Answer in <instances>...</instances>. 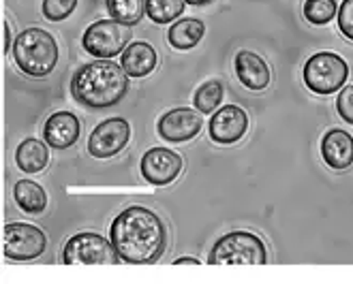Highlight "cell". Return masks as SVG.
I'll return each mask as SVG.
<instances>
[{"mask_svg": "<svg viewBox=\"0 0 353 284\" xmlns=\"http://www.w3.org/2000/svg\"><path fill=\"white\" fill-rule=\"evenodd\" d=\"M48 248V235L28 222H9L3 229V254L9 261H32Z\"/></svg>", "mask_w": 353, "mask_h": 284, "instance_id": "8", "label": "cell"}, {"mask_svg": "<svg viewBox=\"0 0 353 284\" xmlns=\"http://www.w3.org/2000/svg\"><path fill=\"white\" fill-rule=\"evenodd\" d=\"M336 111L347 124H353V84L343 86V90L336 98Z\"/></svg>", "mask_w": 353, "mask_h": 284, "instance_id": "26", "label": "cell"}, {"mask_svg": "<svg viewBox=\"0 0 353 284\" xmlns=\"http://www.w3.org/2000/svg\"><path fill=\"white\" fill-rule=\"evenodd\" d=\"M208 131H210V139L214 144H238L248 131V116L238 105H225L214 111V116L210 118V124H208Z\"/></svg>", "mask_w": 353, "mask_h": 284, "instance_id": "12", "label": "cell"}, {"mask_svg": "<svg viewBox=\"0 0 353 284\" xmlns=\"http://www.w3.org/2000/svg\"><path fill=\"white\" fill-rule=\"evenodd\" d=\"M58 56L56 39L43 28H26L15 39L13 60L28 77H48L58 65Z\"/></svg>", "mask_w": 353, "mask_h": 284, "instance_id": "3", "label": "cell"}, {"mask_svg": "<svg viewBox=\"0 0 353 284\" xmlns=\"http://www.w3.org/2000/svg\"><path fill=\"white\" fill-rule=\"evenodd\" d=\"M112 19L127 26L139 24V19L146 13V0H105Z\"/></svg>", "mask_w": 353, "mask_h": 284, "instance_id": "20", "label": "cell"}, {"mask_svg": "<svg viewBox=\"0 0 353 284\" xmlns=\"http://www.w3.org/2000/svg\"><path fill=\"white\" fill-rule=\"evenodd\" d=\"M234 69L240 84L253 92L265 90L270 86V81H272V73H270L268 63L255 52L240 50L234 58Z\"/></svg>", "mask_w": 353, "mask_h": 284, "instance_id": "13", "label": "cell"}, {"mask_svg": "<svg viewBox=\"0 0 353 284\" xmlns=\"http://www.w3.org/2000/svg\"><path fill=\"white\" fill-rule=\"evenodd\" d=\"M184 160L178 152L168 148H150L141 156L139 169L143 179L152 186H168L182 173Z\"/></svg>", "mask_w": 353, "mask_h": 284, "instance_id": "10", "label": "cell"}, {"mask_svg": "<svg viewBox=\"0 0 353 284\" xmlns=\"http://www.w3.org/2000/svg\"><path fill=\"white\" fill-rule=\"evenodd\" d=\"M208 263L210 265H265L268 250L259 235L251 231H232L216 239Z\"/></svg>", "mask_w": 353, "mask_h": 284, "instance_id": "4", "label": "cell"}, {"mask_svg": "<svg viewBox=\"0 0 353 284\" xmlns=\"http://www.w3.org/2000/svg\"><path fill=\"white\" fill-rule=\"evenodd\" d=\"M339 30L345 39L353 41V0H343V5L339 7Z\"/></svg>", "mask_w": 353, "mask_h": 284, "instance_id": "25", "label": "cell"}, {"mask_svg": "<svg viewBox=\"0 0 353 284\" xmlns=\"http://www.w3.org/2000/svg\"><path fill=\"white\" fill-rule=\"evenodd\" d=\"M157 52L146 41H133V43L120 54V65L129 77H146L157 69Z\"/></svg>", "mask_w": 353, "mask_h": 284, "instance_id": "16", "label": "cell"}, {"mask_svg": "<svg viewBox=\"0 0 353 284\" xmlns=\"http://www.w3.org/2000/svg\"><path fill=\"white\" fill-rule=\"evenodd\" d=\"M186 5H193V7H201V5H208L212 3V0H184Z\"/></svg>", "mask_w": 353, "mask_h": 284, "instance_id": "29", "label": "cell"}, {"mask_svg": "<svg viewBox=\"0 0 353 284\" xmlns=\"http://www.w3.org/2000/svg\"><path fill=\"white\" fill-rule=\"evenodd\" d=\"M174 265H201L199 259H191V256H184V259H176Z\"/></svg>", "mask_w": 353, "mask_h": 284, "instance_id": "28", "label": "cell"}, {"mask_svg": "<svg viewBox=\"0 0 353 284\" xmlns=\"http://www.w3.org/2000/svg\"><path fill=\"white\" fill-rule=\"evenodd\" d=\"M203 34H205V26L199 17H184V19H178L176 24H172L168 32V41L174 50L186 52L199 45Z\"/></svg>", "mask_w": 353, "mask_h": 284, "instance_id": "18", "label": "cell"}, {"mask_svg": "<svg viewBox=\"0 0 353 284\" xmlns=\"http://www.w3.org/2000/svg\"><path fill=\"white\" fill-rule=\"evenodd\" d=\"M131 43V26L116 19H99L81 36V47L97 60H114Z\"/></svg>", "mask_w": 353, "mask_h": 284, "instance_id": "6", "label": "cell"}, {"mask_svg": "<svg viewBox=\"0 0 353 284\" xmlns=\"http://www.w3.org/2000/svg\"><path fill=\"white\" fill-rule=\"evenodd\" d=\"M81 133V124L75 113L71 111H56L46 120L43 139L46 144L54 150H67L77 144Z\"/></svg>", "mask_w": 353, "mask_h": 284, "instance_id": "14", "label": "cell"}, {"mask_svg": "<svg viewBox=\"0 0 353 284\" xmlns=\"http://www.w3.org/2000/svg\"><path fill=\"white\" fill-rule=\"evenodd\" d=\"M321 158L334 171H345L353 165V137L343 129H332L321 139Z\"/></svg>", "mask_w": 353, "mask_h": 284, "instance_id": "15", "label": "cell"}, {"mask_svg": "<svg viewBox=\"0 0 353 284\" xmlns=\"http://www.w3.org/2000/svg\"><path fill=\"white\" fill-rule=\"evenodd\" d=\"M302 13L306 22L313 26H323L336 17V0H304Z\"/></svg>", "mask_w": 353, "mask_h": 284, "instance_id": "23", "label": "cell"}, {"mask_svg": "<svg viewBox=\"0 0 353 284\" xmlns=\"http://www.w3.org/2000/svg\"><path fill=\"white\" fill-rule=\"evenodd\" d=\"M223 94H225L223 81L210 79V81H205L203 86L197 88V92L193 96V105L199 113H214L216 107L223 103Z\"/></svg>", "mask_w": 353, "mask_h": 284, "instance_id": "21", "label": "cell"}, {"mask_svg": "<svg viewBox=\"0 0 353 284\" xmlns=\"http://www.w3.org/2000/svg\"><path fill=\"white\" fill-rule=\"evenodd\" d=\"M13 199L28 214H43L48 208V193L32 179H19L13 188Z\"/></svg>", "mask_w": 353, "mask_h": 284, "instance_id": "19", "label": "cell"}, {"mask_svg": "<svg viewBox=\"0 0 353 284\" xmlns=\"http://www.w3.org/2000/svg\"><path fill=\"white\" fill-rule=\"evenodd\" d=\"M77 7V0H43V15L50 22H62Z\"/></svg>", "mask_w": 353, "mask_h": 284, "instance_id": "24", "label": "cell"}, {"mask_svg": "<svg viewBox=\"0 0 353 284\" xmlns=\"http://www.w3.org/2000/svg\"><path fill=\"white\" fill-rule=\"evenodd\" d=\"M203 118L197 109L191 107H176L163 113L157 122V131L161 139L170 141V144H184L191 141L201 133Z\"/></svg>", "mask_w": 353, "mask_h": 284, "instance_id": "11", "label": "cell"}, {"mask_svg": "<svg viewBox=\"0 0 353 284\" xmlns=\"http://www.w3.org/2000/svg\"><path fill=\"white\" fill-rule=\"evenodd\" d=\"M3 39H5L3 54H9V50H11V28H9V22H3Z\"/></svg>", "mask_w": 353, "mask_h": 284, "instance_id": "27", "label": "cell"}, {"mask_svg": "<svg viewBox=\"0 0 353 284\" xmlns=\"http://www.w3.org/2000/svg\"><path fill=\"white\" fill-rule=\"evenodd\" d=\"M131 139V124L124 118H110L97 124L88 139V152L94 158H112L127 148Z\"/></svg>", "mask_w": 353, "mask_h": 284, "instance_id": "9", "label": "cell"}, {"mask_svg": "<svg viewBox=\"0 0 353 284\" xmlns=\"http://www.w3.org/2000/svg\"><path fill=\"white\" fill-rule=\"evenodd\" d=\"M349 77V65L334 52H319L306 60L302 69L304 86L319 96L334 94L345 86Z\"/></svg>", "mask_w": 353, "mask_h": 284, "instance_id": "5", "label": "cell"}, {"mask_svg": "<svg viewBox=\"0 0 353 284\" xmlns=\"http://www.w3.org/2000/svg\"><path fill=\"white\" fill-rule=\"evenodd\" d=\"M120 261L114 243L99 233H77L62 248L65 265H116Z\"/></svg>", "mask_w": 353, "mask_h": 284, "instance_id": "7", "label": "cell"}, {"mask_svg": "<svg viewBox=\"0 0 353 284\" xmlns=\"http://www.w3.org/2000/svg\"><path fill=\"white\" fill-rule=\"evenodd\" d=\"M50 150L46 141L41 139H24L15 150V165L26 173H39L48 167Z\"/></svg>", "mask_w": 353, "mask_h": 284, "instance_id": "17", "label": "cell"}, {"mask_svg": "<svg viewBox=\"0 0 353 284\" xmlns=\"http://www.w3.org/2000/svg\"><path fill=\"white\" fill-rule=\"evenodd\" d=\"M110 241L122 263L146 265L159 261L168 248L165 222L148 208L131 206L122 210L110 227Z\"/></svg>", "mask_w": 353, "mask_h": 284, "instance_id": "1", "label": "cell"}, {"mask_svg": "<svg viewBox=\"0 0 353 284\" xmlns=\"http://www.w3.org/2000/svg\"><path fill=\"white\" fill-rule=\"evenodd\" d=\"M129 92V75L114 60H94L79 67L71 79V94L88 109L118 105Z\"/></svg>", "mask_w": 353, "mask_h": 284, "instance_id": "2", "label": "cell"}, {"mask_svg": "<svg viewBox=\"0 0 353 284\" xmlns=\"http://www.w3.org/2000/svg\"><path fill=\"white\" fill-rule=\"evenodd\" d=\"M186 9L184 0H146V13L154 24H172L182 17Z\"/></svg>", "mask_w": 353, "mask_h": 284, "instance_id": "22", "label": "cell"}]
</instances>
